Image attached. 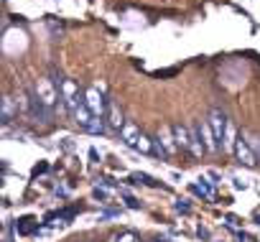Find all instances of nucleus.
<instances>
[{
    "instance_id": "nucleus-4",
    "label": "nucleus",
    "mask_w": 260,
    "mask_h": 242,
    "mask_svg": "<svg viewBox=\"0 0 260 242\" xmlns=\"http://www.w3.org/2000/svg\"><path fill=\"white\" fill-rule=\"evenodd\" d=\"M105 123H107V130H112V133H122V128H125V117H122V110H120V105L117 102H112V99H107V112H105Z\"/></svg>"
},
{
    "instance_id": "nucleus-6",
    "label": "nucleus",
    "mask_w": 260,
    "mask_h": 242,
    "mask_svg": "<svg viewBox=\"0 0 260 242\" xmlns=\"http://www.w3.org/2000/svg\"><path fill=\"white\" fill-rule=\"evenodd\" d=\"M235 156H237L240 163H245V166H250V168H255V166L260 163L257 156H255V151H252L250 143L245 141V135H240V138L235 141Z\"/></svg>"
},
{
    "instance_id": "nucleus-17",
    "label": "nucleus",
    "mask_w": 260,
    "mask_h": 242,
    "mask_svg": "<svg viewBox=\"0 0 260 242\" xmlns=\"http://www.w3.org/2000/svg\"><path fill=\"white\" fill-rule=\"evenodd\" d=\"M255 224H257V227H260V214H255Z\"/></svg>"
},
{
    "instance_id": "nucleus-1",
    "label": "nucleus",
    "mask_w": 260,
    "mask_h": 242,
    "mask_svg": "<svg viewBox=\"0 0 260 242\" xmlns=\"http://www.w3.org/2000/svg\"><path fill=\"white\" fill-rule=\"evenodd\" d=\"M156 143H158V148L164 151L166 158L176 156L179 153V143H176V135H174V125H161L158 133H156Z\"/></svg>"
},
{
    "instance_id": "nucleus-12",
    "label": "nucleus",
    "mask_w": 260,
    "mask_h": 242,
    "mask_svg": "<svg viewBox=\"0 0 260 242\" xmlns=\"http://www.w3.org/2000/svg\"><path fill=\"white\" fill-rule=\"evenodd\" d=\"M18 229H21L23 234H28V232H34V229H36V224H34V219H31V217H23V219H21V227H18Z\"/></svg>"
},
{
    "instance_id": "nucleus-11",
    "label": "nucleus",
    "mask_w": 260,
    "mask_h": 242,
    "mask_svg": "<svg viewBox=\"0 0 260 242\" xmlns=\"http://www.w3.org/2000/svg\"><path fill=\"white\" fill-rule=\"evenodd\" d=\"M112 242H141L136 232H122V234H115Z\"/></svg>"
},
{
    "instance_id": "nucleus-2",
    "label": "nucleus",
    "mask_w": 260,
    "mask_h": 242,
    "mask_svg": "<svg viewBox=\"0 0 260 242\" xmlns=\"http://www.w3.org/2000/svg\"><path fill=\"white\" fill-rule=\"evenodd\" d=\"M207 123H209V128H212V135H214V141L222 146V143H224V138H227V133H230V125H227V115H224L222 110H212Z\"/></svg>"
},
{
    "instance_id": "nucleus-13",
    "label": "nucleus",
    "mask_w": 260,
    "mask_h": 242,
    "mask_svg": "<svg viewBox=\"0 0 260 242\" xmlns=\"http://www.w3.org/2000/svg\"><path fill=\"white\" fill-rule=\"evenodd\" d=\"M133 179H136L138 184H146V186H158V184H156V181H153V179H151L148 174H136Z\"/></svg>"
},
{
    "instance_id": "nucleus-10",
    "label": "nucleus",
    "mask_w": 260,
    "mask_h": 242,
    "mask_svg": "<svg viewBox=\"0 0 260 242\" xmlns=\"http://www.w3.org/2000/svg\"><path fill=\"white\" fill-rule=\"evenodd\" d=\"M87 133H92V135H102V133H107V123H105V117H92V123H89Z\"/></svg>"
},
{
    "instance_id": "nucleus-8",
    "label": "nucleus",
    "mask_w": 260,
    "mask_h": 242,
    "mask_svg": "<svg viewBox=\"0 0 260 242\" xmlns=\"http://www.w3.org/2000/svg\"><path fill=\"white\" fill-rule=\"evenodd\" d=\"M120 138H122V143H125L127 148H133V143L141 138V128H138L136 123H125V128H122Z\"/></svg>"
},
{
    "instance_id": "nucleus-18",
    "label": "nucleus",
    "mask_w": 260,
    "mask_h": 242,
    "mask_svg": "<svg viewBox=\"0 0 260 242\" xmlns=\"http://www.w3.org/2000/svg\"><path fill=\"white\" fill-rule=\"evenodd\" d=\"M158 242H161V239H158Z\"/></svg>"
},
{
    "instance_id": "nucleus-5",
    "label": "nucleus",
    "mask_w": 260,
    "mask_h": 242,
    "mask_svg": "<svg viewBox=\"0 0 260 242\" xmlns=\"http://www.w3.org/2000/svg\"><path fill=\"white\" fill-rule=\"evenodd\" d=\"M174 135H176V143H179V151L191 156V148H194V130L184 123H176L174 125Z\"/></svg>"
},
{
    "instance_id": "nucleus-16",
    "label": "nucleus",
    "mask_w": 260,
    "mask_h": 242,
    "mask_svg": "<svg viewBox=\"0 0 260 242\" xmlns=\"http://www.w3.org/2000/svg\"><path fill=\"white\" fill-rule=\"evenodd\" d=\"M176 209H179V212H189V204H184V201H179V204H176Z\"/></svg>"
},
{
    "instance_id": "nucleus-15",
    "label": "nucleus",
    "mask_w": 260,
    "mask_h": 242,
    "mask_svg": "<svg viewBox=\"0 0 260 242\" xmlns=\"http://www.w3.org/2000/svg\"><path fill=\"white\" fill-rule=\"evenodd\" d=\"M125 204H127L130 209H141V201H138V199H133V196H125Z\"/></svg>"
},
{
    "instance_id": "nucleus-3",
    "label": "nucleus",
    "mask_w": 260,
    "mask_h": 242,
    "mask_svg": "<svg viewBox=\"0 0 260 242\" xmlns=\"http://www.w3.org/2000/svg\"><path fill=\"white\" fill-rule=\"evenodd\" d=\"M84 102H87V107L92 110L94 117H105V112H107V99H105V94H102L97 87L84 89Z\"/></svg>"
},
{
    "instance_id": "nucleus-9",
    "label": "nucleus",
    "mask_w": 260,
    "mask_h": 242,
    "mask_svg": "<svg viewBox=\"0 0 260 242\" xmlns=\"http://www.w3.org/2000/svg\"><path fill=\"white\" fill-rule=\"evenodd\" d=\"M197 128H199V135H202V143H204V148H207V151H217V148H219V143L214 141V135H212V128H209V123H204V125L199 123Z\"/></svg>"
},
{
    "instance_id": "nucleus-14",
    "label": "nucleus",
    "mask_w": 260,
    "mask_h": 242,
    "mask_svg": "<svg viewBox=\"0 0 260 242\" xmlns=\"http://www.w3.org/2000/svg\"><path fill=\"white\" fill-rule=\"evenodd\" d=\"M252 138V135H250ZM250 143V148L255 151V156H257V161H260V138H252V141H247Z\"/></svg>"
},
{
    "instance_id": "nucleus-7",
    "label": "nucleus",
    "mask_w": 260,
    "mask_h": 242,
    "mask_svg": "<svg viewBox=\"0 0 260 242\" xmlns=\"http://www.w3.org/2000/svg\"><path fill=\"white\" fill-rule=\"evenodd\" d=\"M21 115V107H18V102L11 97V94H6L3 97V115H0V117H3V125H8V123H13V120Z\"/></svg>"
}]
</instances>
